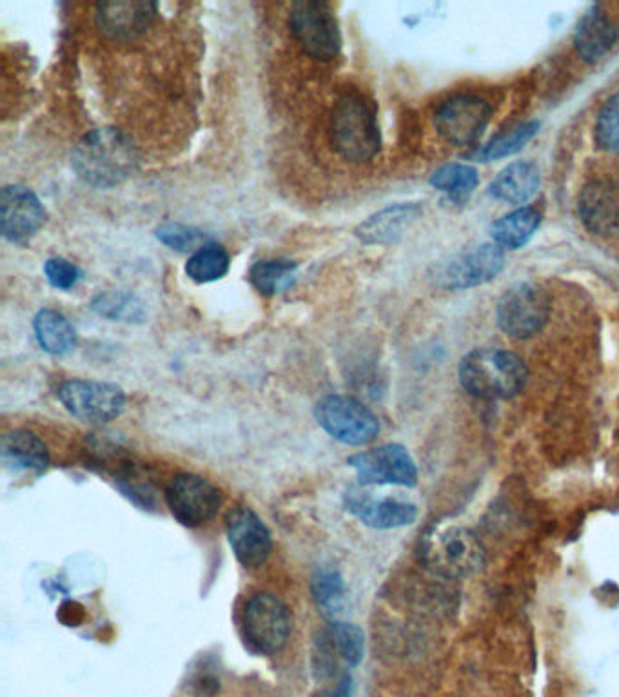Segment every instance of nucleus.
Instances as JSON below:
<instances>
[{
    "label": "nucleus",
    "instance_id": "obj_15",
    "mask_svg": "<svg viewBox=\"0 0 619 697\" xmlns=\"http://www.w3.org/2000/svg\"><path fill=\"white\" fill-rule=\"evenodd\" d=\"M159 15L150 0H106L95 6L98 32L111 41L130 42L144 35Z\"/></svg>",
    "mask_w": 619,
    "mask_h": 697
},
{
    "label": "nucleus",
    "instance_id": "obj_19",
    "mask_svg": "<svg viewBox=\"0 0 619 697\" xmlns=\"http://www.w3.org/2000/svg\"><path fill=\"white\" fill-rule=\"evenodd\" d=\"M579 217L596 235L619 232V182L594 181L584 187L578 200Z\"/></svg>",
    "mask_w": 619,
    "mask_h": 697
},
{
    "label": "nucleus",
    "instance_id": "obj_30",
    "mask_svg": "<svg viewBox=\"0 0 619 697\" xmlns=\"http://www.w3.org/2000/svg\"><path fill=\"white\" fill-rule=\"evenodd\" d=\"M478 171L465 164H447L431 176V186L455 200H467L478 187Z\"/></svg>",
    "mask_w": 619,
    "mask_h": 697
},
{
    "label": "nucleus",
    "instance_id": "obj_5",
    "mask_svg": "<svg viewBox=\"0 0 619 697\" xmlns=\"http://www.w3.org/2000/svg\"><path fill=\"white\" fill-rule=\"evenodd\" d=\"M290 28L302 50L316 61L340 55L341 33L333 6L322 0H298L291 6Z\"/></svg>",
    "mask_w": 619,
    "mask_h": 697
},
{
    "label": "nucleus",
    "instance_id": "obj_17",
    "mask_svg": "<svg viewBox=\"0 0 619 697\" xmlns=\"http://www.w3.org/2000/svg\"><path fill=\"white\" fill-rule=\"evenodd\" d=\"M366 654V635L360 627L330 621L316 640V676H335L340 663L347 666L360 665Z\"/></svg>",
    "mask_w": 619,
    "mask_h": 697
},
{
    "label": "nucleus",
    "instance_id": "obj_10",
    "mask_svg": "<svg viewBox=\"0 0 619 697\" xmlns=\"http://www.w3.org/2000/svg\"><path fill=\"white\" fill-rule=\"evenodd\" d=\"M67 413L91 424H108L124 413L126 394L119 385L94 380H69L57 393Z\"/></svg>",
    "mask_w": 619,
    "mask_h": 697
},
{
    "label": "nucleus",
    "instance_id": "obj_2",
    "mask_svg": "<svg viewBox=\"0 0 619 697\" xmlns=\"http://www.w3.org/2000/svg\"><path fill=\"white\" fill-rule=\"evenodd\" d=\"M461 388L473 396L506 400L525 388L529 369L523 358L503 349H476L459 362Z\"/></svg>",
    "mask_w": 619,
    "mask_h": 697
},
{
    "label": "nucleus",
    "instance_id": "obj_12",
    "mask_svg": "<svg viewBox=\"0 0 619 697\" xmlns=\"http://www.w3.org/2000/svg\"><path fill=\"white\" fill-rule=\"evenodd\" d=\"M506 265L503 249L495 242L480 243L456 254L447 264L442 265L436 279L445 290H469L476 285L487 284L500 274Z\"/></svg>",
    "mask_w": 619,
    "mask_h": 697
},
{
    "label": "nucleus",
    "instance_id": "obj_14",
    "mask_svg": "<svg viewBox=\"0 0 619 697\" xmlns=\"http://www.w3.org/2000/svg\"><path fill=\"white\" fill-rule=\"evenodd\" d=\"M490 106L473 95L445 100L434 115L436 130L450 144L467 145L480 139L490 120Z\"/></svg>",
    "mask_w": 619,
    "mask_h": 697
},
{
    "label": "nucleus",
    "instance_id": "obj_23",
    "mask_svg": "<svg viewBox=\"0 0 619 697\" xmlns=\"http://www.w3.org/2000/svg\"><path fill=\"white\" fill-rule=\"evenodd\" d=\"M615 24L601 11H588L574 32V46L587 63H598L615 46Z\"/></svg>",
    "mask_w": 619,
    "mask_h": 697
},
{
    "label": "nucleus",
    "instance_id": "obj_26",
    "mask_svg": "<svg viewBox=\"0 0 619 697\" xmlns=\"http://www.w3.org/2000/svg\"><path fill=\"white\" fill-rule=\"evenodd\" d=\"M249 280L262 295H280L296 284L298 268L291 260H260L249 271Z\"/></svg>",
    "mask_w": 619,
    "mask_h": 697
},
{
    "label": "nucleus",
    "instance_id": "obj_4",
    "mask_svg": "<svg viewBox=\"0 0 619 697\" xmlns=\"http://www.w3.org/2000/svg\"><path fill=\"white\" fill-rule=\"evenodd\" d=\"M330 140L346 161H371L380 151L382 137L371 102L358 94L346 91L336 100L330 113Z\"/></svg>",
    "mask_w": 619,
    "mask_h": 697
},
{
    "label": "nucleus",
    "instance_id": "obj_18",
    "mask_svg": "<svg viewBox=\"0 0 619 697\" xmlns=\"http://www.w3.org/2000/svg\"><path fill=\"white\" fill-rule=\"evenodd\" d=\"M347 511L363 525L380 531L409 527L419 518V507L398 498H374L369 492L349 491L346 497Z\"/></svg>",
    "mask_w": 619,
    "mask_h": 697
},
{
    "label": "nucleus",
    "instance_id": "obj_31",
    "mask_svg": "<svg viewBox=\"0 0 619 697\" xmlns=\"http://www.w3.org/2000/svg\"><path fill=\"white\" fill-rule=\"evenodd\" d=\"M537 128H540L537 122H526V124L517 126L506 133L498 134L480 151V155H478L480 161H500V159L517 153L537 133Z\"/></svg>",
    "mask_w": 619,
    "mask_h": 697
},
{
    "label": "nucleus",
    "instance_id": "obj_29",
    "mask_svg": "<svg viewBox=\"0 0 619 697\" xmlns=\"http://www.w3.org/2000/svg\"><path fill=\"white\" fill-rule=\"evenodd\" d=\"M311 592L316 607L326 618L335 620L336 616L340 614L346 601V585L336 568H318L311 581Z\"/></svg>",
    "mask_w": 619,
    "mask_h": 697
},
{
    "label": "nucleus",
    "instance_id": "obj_34",
    "mask_svg": "<svg viewBox=\"0 0 619 697\" xmlns=\"http://www.w3.org/2000/svg\"><path fill=\"white\" fill-rule=\"evenodd\" d=\"M119 487L120 491L124 492L126 497L133 500L134 503L142 507L153 505L155 491H153L150 478L139 467L126 465L124 469L119 472Z\"/></svg>",
    "mask_w": 619,
    "mask_h": 697
},
{
    "label": "nucleus",
    "instance_id": "obj_8",
    "mask_svg": "<svg viewBox=\"0 0 619 697\" xmlns=\"http://www.w3.org/2000/svg\"><path fill=\"white\" fill-rule=\"evenodd\" d=\"M549 313L551 300L540 285L518 284L501 296L496 307V320L506 335L525 340L542 331Z\"/></svg>",
    "mask_w": 619,
    "mask_h": 697
},
{
    "label": "nucleus",
    "instance_id": "obj_22",
    "mask_svg": "<svg viewBox=\"0 0 619 697\" xmlns=\"http://www.w3.org/2000/svg\"><path fill=\"white\" fill-rule=\"evenodd\" d=\"M540 182H542V175L534 162L518 161L512 162L511 166H507L500 175L496 176L489 192L498 200L523 204L536 195Z\"/></svg>",
    "mask_w": 619,
    "mask_h": 697
},
{
    "label": "nucleus",
    "instance_id": "obj_32",
    "mask_svg": "<svg viewBox=\"0 0 619 697\" xmlns=\"http://www.w3.org/2000/svg\"><path fill=\"white\" fill-rule=\"evenodd\" d=\"M156 238L164 246L173 249V251H178V253H196L198 249L211 242L206 237V232L200 231V229L192 228V226H186V224L175 222L164 224V226L156 229Z\"/></svg>",
    "mask_w": 619,
    "mask_h": 697
},
{
    "label": "nucleus",
    "instance_id": "obj_33",
    "mask_svg": "<svg viewBox=\"0 0 619 697\" xmlns=\"http://www.w3.org/2000/svg\"><path fill=\"white\" fill-rule=\"evenodd\" d=\"M594 133L601 150L619 155V91L599 111Z\"/></svg>",
    "mask_w": 619,
    "mask_h": 697
},
{
    "label": "nucleus",
    "instance_id": "obj_21",
    "mask_svg": "<svg viewBox=\"0 0 619 697\" xmlns=\"http://www.w3.org/2000/svg\"><path fill=\"white\" fill-rule=\"evenodd\" d=\"M2 464L13 472L42 475L50 465V450L36 434L15 429L6 433L0 442Z\"/></svg>",
    "mask_w": 619,
    "mask_h": 697
},
{
    "label": "nucleus",
    "instance_id": "obj_1",
    "mask_svg": "<svg viewBox=\"0 0 619 697\" xmlns=\"http://www.w3.org/2000/svg\"><path fill=\"white\" fill-rule=\"evenodd\" d=\"M72 167L84 184L109 189L133 175L139 167V153L124 131L100 128L84 134L75 144Z\"/></svg>",
    "mask_w": 619,
    "mask_h": 697
},
{
    "label": "nucleus",
    "instance_id": "obj_28",
    "mask_svg": "<svg viewBox=\"0 0 619 697\" xmlns=\"http://www.w3.org/2000/svg\"><path fill=\"white\" fill-rule=\"evenodd\" d=\"M229 253L220 243L209 242L187 260L186 274L196 284H209L224 279L229 271Z\"/></svg>",
    "mask_w": 619,
    "mask_h": 697
},
{
    "label": "nucleus",
    "instance_id": "obj_37",
    "mask_svg": "<svg viewBox=\"0 0 619 697\" xmlns=\"http://www.w3.org/2000/svg\"><path fill=\"white\" fill-rule=\"evenodd\" d=\"M352 694H355V682L349 674H344L340 682L336 683V687L322 697H352Z\"/></svg>",
    "mask_w": 619,
    "mask_h": 697
},
{
    "label": "nucleus",
    "instance_id": "obj_3",
    "mask_svg": "<svg viewBox=\"0 0 619 697\" xmlns=\"http://www.w3.org/2000/svg\"><path fill=\"white\" fill-rule=\"evenodd\" d=\"M420 562L439 578H469L486 564V548L470 529L436 525L422 537Z\"/></svg>",
    "mask_w": 619,
    "mask_h": 697
},
{
    "label": "nucleus",
    "instance_id": "obj_6",
    "mask_svg": "<svg viewBox=\"0 0 619 697\" xmlns=\"http://www.w3.org/2000/svg\"><path fill=\"white\" fill-rule=\"evenodd\" d=\"M242 627L246 643L254 654L273 656L290 640V610L276 596L259 592L246 603Z\"/></svg>",
    "mask_w": 619,
    "mask_h": 697
},
{
    "label": "nucleus",
    "instance_id": "obj_16",
    "mask_svg": "<svg viewBox=\"0 0 619 697\" xmlns=\"http://www.w3.org/2000/svg\"><path fill=\"white\" fill-rule=\"evenodd\" d=\"M229 545L238 562L246 568H259L273 553V537L249 507H235L226 516Z\"/></svg>",
    "mask_w": 619,
    "mask_h": 697
},
{
    "label": "nucleus",
    "instance_id": "obj_20",
    "mask_svg": "<svg viewBox=\"0 0 619 697\" xmlns=\"http://www.w3.org/2000/svg\"><path fill=\"white\" fill-rule=\"evenodd\" d=\"M420 215L422 207L419 204L389 206L361 222L355 235L367 246H389L400 240L405 229L416 222Z\"/></svg>",
    "mask_w": 619,
    "mask_h": 697
},
{
    "label": "nucleus",
    "instance_id": "obj_24",
    "mask_svg": "<svg viewBox=\"0 0 619 697\" xmlns=\"http://www.w3.org/2000/svg\"><path fill=\"white\" fill-rule=\"evenodd\" d=\"M35 338L42 351L52 357H64L77 347V331L63 313L55 309H42L33 320Z\"/></svg>",
    "mask_w": 619,
    "mask_h": 697
},
{
    "label": "nucleus",
    "instance_id": "obj_7",
    "mask_svg": "<svg viewBox=\"0 0 619 697\" xmlns=\"http://www.w3.org/2000/svg\"><path fill=\"white\" fill-rule=\"evenodd\" d=\"M315 418L333 438L352 447L371 444L380 433L377 414L360 400L344 394L324 396L316 403Z\"/></svg>",
    "mask_w": 619,
    "mask_h": 697
},
{
    "label": "nucleus",
    "instance_id": "obj_35",
    "mask_svg": "<svg viewBox=\"0 0 619 697\" xmlns=\"http://www.w3.org/2000/svg\"><path fill=\"white\" fill-rule=\"evenodd\" d=\"M44 274H46L50 285L61 291L73 290L80 280V269L66 259L46 260Z\"/></svg>",
    "mask_w": 619,
    "mask_h": 697
},
{
    "label": "nucleus",
    "instance_id": "obj_36",
    "mask_svg": "<svg viewBox=\"0 0 619 697\" xmlns=\"http://www.w3.org/2000/svg\"><path fill=\"white\" fill-rule=\"evenodd\" d=\"M83 605H78L77 601H66L58 610V620L63 621L64 625L78 627L84 620Z\"/></svg>",
    "mask_w": 619,
    "mask_h": 697
},
{
    "label": "nucleus",
    "instance_id": "obj_11",
    "mask_svg": "<svg viewBox=\"0 0 619 697\" xmlns=\"http://www.w3.org/2000/svg\"><path fill=\"white\" fill-rule=\"evenodd\" d=\"M361 486L414 487L419 467L403 445L388 444L349 458Z\"/></svg>",
    "mask_w": 619,
    "mask_h": 697
},
{
    "label": "nucleus",
    "instance_id": "obj_27",
    "mask_svg": "<svg viewBox=\"0 0 619 697\" xmlns=\"http://www.w3.org/2000/svg\"><path fill=\"white\" fill-rule=\"evenodd\" d=\"M95 315L109 322L142 324L145 318V305L139 296L126 291H104L89 304Z\"/></svg>",
    "mask_w": 619,
    "mask_h": 697
},
{
    "label": "nucleus",
    "instance_id": "obj_25",
    "mask_svg": "<svg viewBox=\"0 0 619 697\" xmlns=\"http://www.w3.org/2000/svg\"><path fill=\"white\" fill-rule=\"evenodd\" d=\"M540 222H542V217L536 209L523 207V209L509 213L500 220H496L490 228V237L498 248L520 249L531 240Z\"/></svg>",
    "mask_w": 619,
    "mask_h": 697
},
{
    "label": "nucleus",
    "instance_id": "obj_9",
    "mask_svg": "<svg viewBox=\"0 0 619 697\" xmlns=\"http://www.w3.org/2000/svg\"><path fill=\"white\" fill-rule=\"evenodd\" d=\"M165 503L176 522L196 529L217 516L222 507V494L202 476L178 475L165 487Z\"/></svg>",
    "mask_w": 619,
    "mask_h": 697
},
{
    "label": "nucleus",
    "instance_id": "obj_13",
    "mask_svg": "<svg viewBox=\"0 0 619 697\" xmlns=\"http://www.w3.org/2000/svg\"><path fill=\"white\" fill-rule=\"evenodd\" d=\"M47 213L35 193L26 186L11 184L0 193V231L6 240L26 243L46 224Z\"/></svg>",
    "mask_w": 619,
    "mask_h": 697
}]
</instances>
